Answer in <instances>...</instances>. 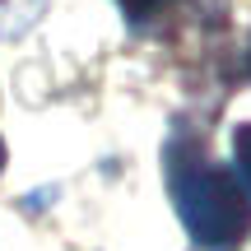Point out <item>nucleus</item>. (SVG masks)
Here are the masks:
<instances>
[{
    "instance_id": "3",
    "label": "nucleus",
    "mask_w": 251,
    "mask_h": 251,
    "mask_svg": "<svg viewBox=\"0 0 251 251\" xmlns=\"http://www.w3.org/2000/svg\"><path fill=\"white\" fill-rule=\"evenodd\" d=\"M233 158H237V181L251 196V126H237L233 130Z\"/></svg>"
},
{
    "instance_id": "1",
    "label": "nucleus",
    "mask_w": 251,
    "mask_h": 251,
    "mask_svg": "<svg viewBox=\"0 0 251 251\" xmlns=\"http://www.w3.org/2000/svg\"><path fill=\"white\" fill-rule=\"evenodd\" d=\"M168 186L177 200V219L191 242L205 251H233L251 233V196L233 168L200 158V153H172Z\"/></svg>"
},
{
    "instance_id": "4",
    "label": "nucleus",
    "mask_w": 251,
    "mask_h": 251,
    "mask_svg": "<svg viewBox=\"0 0 251 251\" xmlns=\"http://www.w3.org/2000/svg\"><path fill=\"white\" fill-rule=\"evenodd\" d=\"M117 5L126 9V19H135V24H140V19H153L168 0H117Z\"/></svg>"
},
{
    "instance_id": "2",
    "label": "nucleus",
    "mask_w": 251,
    "mask_h": 251,
    "mask_svg": "<svg viewBox=\"0 0 251 251\" xmlns=\"http://www.w3.org/2000/svg\"><path fill=\"white\" fill-rule=\"evenodd\" d=\"M47 0H0V42H14L42 19Z\"/></svg>"
},
{
    "instance_id": "5",
    "label": "nucleus",
    "mask_w": 251,
    "mask_h": 251,
    "mask_svg": "<svg viewBox=\"0 0 251 251\" xmlns=\"http://www.w3.org/2000/svg\"><path fill=\"white\" fill-rule=\"evenodd\" d=\"M0 168H5V144H0Z\"/></svg>"
}]
</instances>
